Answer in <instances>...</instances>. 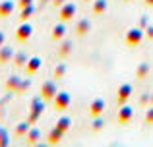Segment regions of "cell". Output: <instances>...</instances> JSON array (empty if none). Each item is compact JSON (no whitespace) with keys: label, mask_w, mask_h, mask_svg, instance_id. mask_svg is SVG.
<instances>
[{"label":"cell","mask_w":153,"mask_h":147,"mask_svg":"<svg viewBox=\"0 0 153 147\" xmlns=\"http://www.w3.org/2000/svg\"><path fill=\"white\" fill-rule=\"evenodd\" d=\"M56 95V83L54 81H45L41 87V99L43 101H51Z\"/></svg>","instance_id":"1"},{"label":"cell","mask_w":153,"mask_h":147,"mask_svg":"<svg viewBox=\"0 0 153 147\" xmlns=\"http://www.w3.org/2000/svg\"><path fill=\"white\" fill-rule=\"evenodd\" d=\"M68 105H70V93H56L54 95V109L56 110H64L68 109Z\"/></svg>","instance_id":"2"},{"label":"cell","mask_w":153,"mask_h":147,"mask_svg":"<svg viewBox=\"0 0 153 147\" xmlns=\"http://www.w3.org/2000/svg\"><path fill=\"white\" fill-rule=\"evenodd\" d=\"M31 35H33V25H31V23H22V25L18 27L16 37H18V41H27Z\"/></svg>","instance_id":"3"},{"label":"cell","mask_w":153,"mask_h":147,"mask_svg":"<svg viewBox=\"0 0 153 147\" xmlns=\"http://www.w3.org/2000/svg\"><path fill=\"white\" fill-rule=\"evenodd\" d=\"M142 37H143V31L142 29H130L126 33V45H130V47L138 45V43L142 41Z\"/></svg>","instance_id":"4"},{"label":"cell","mask_w":153,"mask_h":147,"mask_svg":"<svg viewBox=\"0 0 153 147\" xmlns=\"http://www.w3.org/2000/svg\"><path fill=\"white\" fill-rule=\"evenodd\" d=\"M132 116H134V109L132 106H124L122 105V109H120V112H118V122L120 124H128V122L132 120Z\"/></svg>","instance_id":"5"},{"label":"cell","mask_w":153,"mask_h":147,"mask_svg":"<svg viewBox=\"0 0 153 147\" xmlns=\"http://www.w3.org/2000/svg\"><path fill=\"white\" fill-rule=\"evenodd\" d=\"M76 16V4H62L60 8V19H72Z\"/></svg>","instance_id":"6"},{"label":"cell","mask_w":153,"mask_h":147,"mask_svg":"<svg viewBox=\"0 0 153 147\" xmlns=\"http://www.w3.org/2000/svg\"><path fill=\"white\" fill-rule=\"evenodd\" d=\"M132 95V85L130 83H122L120 85V89H118V103L120 105H124L126 103V99Z\"/></svg>","instance_id":"7"},{"label":"cell","mask_w":153,"mask_h":147,"mask_svg":"<svg viewBox=\"0 0 153 147\" xmlns=\"http://www.w3.org/2000/svg\"><path fill=\"white\" fill-rule=\"evenodd\" d=\"M105 110V101L103 99H95L93 103H91V106H89V114L91 116H99Z\"/></svg>","instance_id":"8"},{"label":"cell","mask_w":153,"mask_h":147,"mask_svg":"<svg viewBox=\"0 0 153 147\" xmlns=\"http://www.w3.org/2000/svg\"><path fill=\"white\" fill-rule=\"evenodd\" d=\"M12 12H14V2L2 0V4H0V18H8V16H12Z\"/></svg>","instance_id":"9"},{"label":"cell","mask_w":153,"mask_h":147,"mask_svg":"<svg viewBox=\"0 0 153 147\" xmlns=\"http://www.w3.org/2000/svg\"><path fill=\"white\" fill-rule=\"evenodd\" d=\"M41 112H43V103L39 101V99H35V101H33V110H31V116H29V124L37 120Z\"/></svg>","instance_id":"10"},{"label":"cell","mask_w":153,"mask_h":147,"mask_svg":"<svg viewBox=\"0 0 153 147\" xmlns=\"http://www.w3.org/2000/svg\"><path fill=\"white\" fill-rule=\"evenodd\" d=\"M39 68H41V58H29L27 60V74H35L39 72Z\"/></svg>","instance_id":"11"},{"label":"cell","mask_w":153,"mask_h":147,"mask_svg":"<svg viewBox=\"0 0 153 147\" xmlns=\"http://www.w3.org/2000/svg\"><path fill=\"white\" fill-rule=\"evenodd\" d=\"M89 29H91V21H89V19H79V23L76 25V31H78V35H85Z\"/></svg>","instance_id":"12"},{"label":"cell","mask_w":153,"mask_h":147,"mask_svg":"<svg viewBox=\"0 0 153 147\" xmlns=\"http://www.w3.org/2000/svg\"><path fill=\"white\" fill-rule=\"evenodd\" d=\"M105 10H107V0H95V4H93V12H95V16L103 14Z\"/></svg>","instance_id":"13"},{"label":"cell","mask_w":153,"mask_h":147,"mask_svg":"<svg viewBox=\"0 0 153 147\" xmlns=\"http://www.w3.org/2000/svg\"><path fill=\"white\" fill-rule=\"evenodd\" d=\"M12 54H14V50L10 47H2V50H0V62H8L12 58Z\"/></svg>","instance_id":"14"},{"label":"cell","mask_w":153,"mask_h":147,"mask_svg":"<svg viewBox=\"0 0 153 147\" xmlns=\"http://www.w3.org/2000/svg\"><path fill=\"white\" fill-rule=\"evenodd\" d=\"M64 33H66V27H64V23H58V25L52 29V37H54V39H62Z\"/></svg>","instance_id":"15"},{"label":"cell","mask_w":153,"mask_h":147,"mask_svg":"<svg viewBox=\"0 0 153 147\" xmlns=\"http://www.w3.org/2000/svg\"><path fill=\"white\" fill-rule=\"evenodd\" d=\"M70 124H72V120L64 116V118H60V120H58V126H56V128H58V130H62V132H66V130L70 128Z\"/></svg>","instance_id":"16"},{"label":"cell","mask_w":153,"mask_h":147,"mask_svg":"<svg viewBox=\"0 0 153 147\" xmlns=\"http://www.w3.org/2000/svg\"><path fill=\"white\" fill-rule=\"evenodd\" d=\"M6 87L10 91H14V89H19V78H10V81L6 83Z\"/></svg>","instance_id":"17"},{"label":"cell","mask_w":153,"mask_h":147,"mask_svg":"<svg viewBox=\"0 0 153 147\" xmlns=\"http://www.w3.org/2000/svg\"><path fill=\"white\" fill-rule=\"evenodd\" d=\"M62 130H58V128H56L54 130V132H52L51 134V143H58V141H60V137H62Z\"/></svg>","instance_id":"18"},{"label":"cell","mask_w":153,"mask_h":147,"mask_svg":"<svg viewBox=\"0 0 153 147\" xmlns=\"http://www.w3.org/2000/svg\"><path fill=\"white\" fill-rule=\"evenodd\" d=\"M31 14H33V6H25V8H23V12H22V16H19V18H22L23 21H25V19H29V18H31Z\"/></svg>","instance_id":"19"},{"label":"cell","mask_w":153,"mask_h":147,"mask_svg":"<svg viewBox=\"0 0 153 147\" xmlns=\"http://www.w3.org/2000/svg\"><path fill=\"white\" fill-rule=\"evenodd\" d=\"M37 140H39V130L35 128V130H31V132L27 134V141H29V143H35Z\"/></svg>","instance_id":"20"},{"label":"cell","mask_w":153,"mask_h":147,"mask_svg":"<svg viewBox=\"0 0 153 147\" xmlns=\"http://www.w3.org/2000/svg\"><path fill=\"white\" fill-rule=\"evenodd\" d=\"M25 62H27V56H25V54H23V52L16 54V64H18V66H23V64H25Z\"/></svg>","instance_id":"21"},{"label":"cell","mask_w":153,"mask_h":147,"mask_svg":"<svg viewBox=\"0 0 153 147\" xmlns=\"http://www.w3.org/2000/svg\"><path fill=\"white\" fill-rule=\"evenodd\" d=\"M64 74H66V66H64V64H60L58 68L54 70V78H62Z\"/></svg>","instance_id":"22"},{"label":"cell","mask_w":153,"mask_h":147,"mask_svg":"<svg viewBox=\"0 0 153 147\" xmlns=\"http://www.w3.org/2000/svg\"><path fill=\"white\" fill-rule=\"evenodd\" d=\"M70 43H66V45H62V49H60V54H62V56H66L68 52H70Z\"/></svg>","instance_id":"23"},{"label":"cell","mask_w":153,"mask_h":147,"mask_svg":"<svg viewBox=\"0 0 153 147\" xmlns=\"http://www.w3.org/2000/svg\"><path fill=\"white\" fill-rule=\"evenodd\" d=\"M146 74H147V64L140 66V68H138V75H140V78H143V75H146Z\"/></svg>","instance_id":"24"},{"label":"cell","mask_w":153,"mask_h":147,"mask_svg":"<svg viewBox=\"0 0 153 147\" xmlns=\"http://www.w3.org/2000/svg\"><path fill=\"white\" fill-rule=\"evenodd\" d=\"M0 145H8V136H6V134H0Z\"/></svg>","instance_id":"25"},{"label":"cell","mask_w":153,"mask_h":147,"mask_svg":"<svg viewBox=\"0 0 153 147\" xmlns=\"http://www.w3.org/2000/svg\"><path fill=\"white\" fill-rule=\"evenodd\" d=\"M103 128V120H95L93 122V130H101Z\"/></svg>","instance_id":"26"},{"label":"cell","mask_w":153,"mask_h":147,"mask_svg":"<svg viewBox=\"0 0 153 147\" xmlns=\"http://www.w3.org/2000/svg\"><path fill=\"white\" fill-rule=\"evenodd\" d=\"M19 6L25 8V6H33V4H31V0H22V2H19Z\"/></svg>","instance_id":"27"},{"label":"cell","mask_w":153,"mask_h":147,"mask_svg":"<svg viewBox=\"0 0 153 147\" xmlns=\"http://www.w3.org/2000/svg\"><path fill=\"white\" fill-rule=\"evenodd\" d=\"M25 130H27V124H22L18 128V134H25Z\"/></svg>","instance_id":"28"},{"label":"cell","mask_w":153,"mask_h":147,"mask_svg":"<svg viewBox=\"0 0 153 147\" xmlns=\"http://www.w3.org/2000/svg\"><path fill=\"white\" fill-rule=\"evenodd\" d=\"M147 122H149V124L153 122V109L149 110V112H147Z\"/></svg>","instance_id":"29"},{"label":"cell","mask_w":153,"mask_h":147,"mask_svg":"<svg viewBox=\"0 0 153 147\" xmlns=\"http://www.w3.org/2000/svg\"><path fill=\"white\" fill-rule=\"evenodd\" d=\"M4 39H6V37H4V33H2V31H0V47L4 45Z\"/></svg>","instance_id":"30"},{"label":"cell","mask_w":153,"mask_h":147,"mask_svg":"<svg viewBox=\"0 0 153 147\" xmlns=\"http://www.w3.org/2000/svg\"><path fill=\"white\" fill-rule=\"evenodd\" d=\"M54 4H56V6H62V4H64V0H54Z\"/></svg>","instance_id":"31"}]
</instances>
